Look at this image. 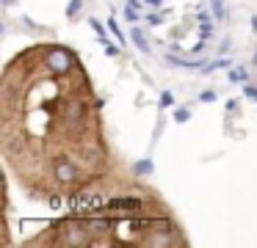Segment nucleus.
I'll list each match as a JSON object with an SVG mask.
<instances>
[{
  "label": "nucleus",
  "mask_w": 257,
  "mask_h": 248,
  "mask_svg": "<svg viewBox=\"0 0 257 248\" xmlns=\"http://www.w3.org/2000/svg\"><path fill=\"white\" fill-rule=\"evenodd\" d=\"M249 80V75H246L243 66H235V69H229V83H246Z\"/></svg>",
  "instance_id": "6"
},
{
  "label": "nucleus",
  "mask_w": 257,
  "mask_h": 248,
  "mask_svg": "<svg viewBox=\"0 0 257 248\" xmlns=\"http://www.w3.org/2000/svg\"><path fill=\"white\" fill-rule=\"evenodd\" d=\"M216 91H210V88H207V91H199V102H216Z\"/></svg>",
  "instance_id": "14"
},
{
  "label": "nucleus",
  "mask_w": 257,
  "mask_h": 248,
  "mask_svg": "<svg viewBox=\"0 0 257 248\" xmlns=\"http://www.w3.org/2000/svg\"><path fill=\"white\" fill-rule=\"evenodd\" d=\"M174 105V94L172 91H163L161 94V108H172Z\"/></svg>",
  "instance_id": "11"
},
{
  "label": "nucleus",
  "mask_w": 257,
  "mask_h": 248,
  "mask_svg": "<svg viewBox=\"0 0 257 248\" xmlns=\"http://www.w3.org/2000/svg\"><path fill=\"white\" fill-rule=\"evenodd\" d=\"M83 11V0H69L67 3V20H78Z\"/></svg>",
  "instance_id": "5"
},
{
  "label": "nucleus",
  "mask_w": 257,
  "mask_h": 248,
  "mask_svg": "<svg viewBox=\"0 0 257 248\" xmlns=\"http://www.w3.org/2000/svg\"><path fill=\"white\" fill-rule=\"evenodd\" d=\"M243 97L257 99V86H243Z\"/></svg>",
  "instance_id": "15"
},
{
  "label": "nucleus",
  "mask_w": 257,
  "mask_h": 248,
  "mask_svg": "<svg viewBox=\"0 0 257 248\" xmlns=\"http://www.w3.org/2000/svg\"><path fill=\"white\" fill-rule=\"evenodd\" d=\"M152 171V160L150 157H144V160H139V163H133V174L136 176H147Z\"/></svg>",
  "instance_id": "3"
},
{
  "label": "nucleus",
  "mask_w": 257,
  "mask_h": 248,
  "mask_svg": "<svg viewBox=\"0 0 257 248\" xmlns=\"http://www.w3.org/2000/svg\"><path fill=\"white\" fill-rule=\"evenodd\" d=\"M0 3L6 6V9H12V6H17V0H0Z\"/></svg>",
  "instance_id": "21"
},
{
  "label": "nucleus",
  "mask_w": 257,
  "mask_h": 248,
  "mask_svg": "<svg viewBox=\"0 0 257 248\" xmlns=\"http://www.w3.org/2000/svg\"><path fill=\"white\" fill-rule=\"evenodd\" d=\"M89 25H91V31H94L97 36H105V28H102V22H100V20H94V17H91Z\"/></svg>",
  "instance_id": "13"
},
{
  "label": "nucleus",
  "mask_w": 257,
  "mask_h": 248,
  "mask_svg": "<svg viewBox=\"0 0 257 248\" xmlns=\"http://www.w3.org/2000/svg\"><path fill=\"white\" fill-rule=\"evenodd\" d=\"M202 53H205V39L199 44H194V50H191V55H202Z\"/></svg>",
  "instance_id": "16"
},
{
  "label": "nucleus",
  "mask_w": 257,
  "mask_h": 248,
  "mask_svg": "<svg viewBox=\"0 0 257 248\" xmlns=\"http://www.w3.org/2000/svg\"><path fill=\"white\" fill-rule=\"evenodd\" d=\"M188 119H191V110L188 108H174V121H177V124H185Z\"/></svg>",
  "instance_id": "8"
},
{
  "label": "nucleus",
  "mask_w": 257,
  "mask_h": 248,
  "mask_svg": "<svg viewBox=\"0 0 257 248\" xmlns=\"http://www.w3.org/2000/svg\"><path fill=\"white\" fill-rule=\"evenodd\" d=\"M166 64H172V66H188V69H196V66H202V55H199V58H174V55H166Z\"/></svg>",
  "instance_id": "1"
},
{
  "label": "nucleus",
  "mask_w": 257,
  "mask_h": 248,
  "mask_svg": "<svg viewBox=\"0 0 257 248\" xmlns=\"http://www.w3.org/2000/svg\"><path fill=\"white\" fill-rule=\"evenodd\" d=\"M196 22H199V25H202V22H210V17H207L205 11L199 9V11H196Z\"/></svg>",
  "instance_id": "18"
},
{
  "label": "nucleus",
  "mask_w": 257,
  "mask_h": 248,
  "mask_svg": "<svg viewBox=\"0 0 257 248\" xmlns=\"http://www.w3.org/2000/svg\"><path fill=\"white\" fill-rule=\"evenodd\" d=\"M105 55L119 58V55H122V44H111V42H108V44H105Z\"/></svg>",
  "instance_id": "9"
},
{
  "label": "nucleus",
  "mask_w": 257,
  "mask_h": 248,
  "mask_svg": "<svg viewBox=\"0 0 257 248\" xmlns=\"http://www.w3.org/2000/svg\"><path fill=\"white\" fill-rule=\"evenodd\" d=\"M130 39H133V44L141 50V53H150V42L144 39V31H139V28H133V31H130Z\"/></svg>",
  "instance_id": "2"
},
{
  "label": "nucleus",
  "mask_w": 257,
  "mask_h": 248,
  "mask_svg": "<svg viewBox=\"0 0 257 248\" xmlns=\"http://www.w3.org/2000/svg\"><path fill=\"white\" fill-rule=\"evenodd\" d=\"M161 3H163V0H147V6H155V9H158Z\"/></svg>",
  "instance_id": "22"
},
{
  "label": "nucleus",
  "mask_w": 257,
  "mask_h": 248,
  "mask_svg": "<svg viewBox=\"0 0 257 248\" xmlns=\"http://www.w3.org/2000/svg\"><path fill=\"white\" fill-rule=\"evenodd\" d=\"M251 64H254V66H257V53H254V55H251Z\"/></svg>",
  "instance_id": "23"
},
{
  "label": "nucleus",
  "mask_w": 257,
  "mask_h": 248,
  "mask_svg": "<svg viewBox=\"0 0 257 248\" xmlns=\"http://www.w3.org/2000/svg\"><path fill=\"white\" fill-rule=\"evenodd\" d=\"M147 20H150V22H152V25H158V22H161V20H163V14H150V17H147Z\"/></svg>",
  "instance_id": "20"
},
{
  "label": "nucleus",
  "mask_w": 257,
  "mask_h": 248,
  "mask_svg": "<svg viewBox=\"0 0 257 248\" xmlns=\"http://www.w3.org/2000/svg\"><path fill=\"white\" fill-rule=\"evenodd\" d=\"M210 36H213V28H210V22H202V25H199V39H205V42H207Z\"/></svg>",
  "instance_id": "10"
},
{
  "label": "nucleus",
  "mask_w": 257,
  "mask_h": 248,
  "mask_svg": "<svg viewBox=\"0 0 257 248\" xmlns=\"http://www.w3.org/2000/svg\"><path fill=\"white\" fill-rule=\"evenodd\" d=\"M108 31H111L113 36H116V42H119V44H124V33H122V28H119V22L113 20V17H108Z\"/></svg>",
  "instance_id": "7"
},
{
  "label": "nucleus",
  "mask_w": 257,
  "mask_h": 248,
  "mask_svg": "<svg viewBox=\"0 0 257 248\" xmlns=\"http://www.w3.org/2000/svg\"><path fill=\"white\" fill-rule=\"evenodd\" d=\"M210 11L216 20H227V3L224 0H210Z\"/></svg>",
  "instance_id": "4"
},
{
  "label": "nucleus",
  "mask_w": 257,
  "mask_h": 248,
  "mask_svg": "<svg viewBox=\"0 0 257 248\" xmlns=\"http://www.w3.org/2000/svg\"><path fill=\"white\" fill-rule=\"evenodd\" d=\"M221 66H229V58H218V61H213V64H207V66H205V72L221 69Z\"/></svg>",
  "instance_id": "12"
},
{
  "label": "nucleus",
  "mask_w": 257,
  "mask_h": 248,
  "mask_svg": "<svg viewBox=\"0 0 257 248\" xmlns=\"http://www.w3.org/2000/svg\"><path fill=\"white\" fill-rule=\"evenodd\" d=\"M124 17H127L130 22H136V20H139V11H133V9H124Z\"/></svg>",
  "instance_id": "17"
},
{
  "label": "nucleus",
  "mask_w": 257,
  "mask_h": 248,
  "mask_svg": "<svg viewBox=\"0 0 257 248\" xmlns=\"http://www.w3.org/2000/svg\"><path fill=\"white\" fill-rule=\"evenodd\" d=\"M124 9H133V11H141V3H139V0H127V6H124Z\"/></svg>",
  "instance_id": "19"
}]
</instances>
